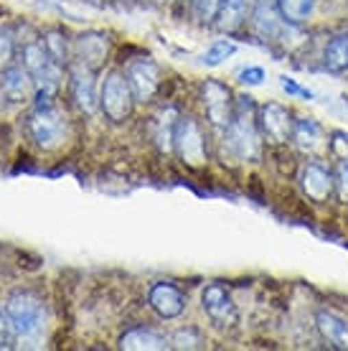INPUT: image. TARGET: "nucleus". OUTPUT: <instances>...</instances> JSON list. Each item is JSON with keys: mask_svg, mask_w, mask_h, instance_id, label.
Masks as SVG:
<instances>
[{"mask_svg": "<svg viewBox=\"0 0 348 351\" xmlns=\"http://www.w3.org/2000/svg\"><path fill=\"white\" fill-rule=\"evenodd\" d=\"M150 308L156 311L160 318H175L183 313V308H186V298H183V293L175 288L173 282H156L153 288H150Z\"/></svg>", "mask_w": 348, "mask_h": 351, "instance_id": "f8f14e48", "label": "nucleus"}, {"mask_svg": "<svg viewBox=\"0 0 348 351\" xmlns=\"http://www.w3.org/2000/svg\"><path fill=\"white\" fill-rule=\"evenodd\" d=\"M132 105H135V95L127 77L122 71H110L99 89V107L107 114V120L125 123L132 112Z\"/></svg>", "mask_w": 348, "mask_h": 351, "instance_id": "7ed1b4c3", "label": "nucleus"}, {"mask_svg": "<svg viewBox=\"0 0 348 351\" xmlns=\"http://www.w3.org/2000/svg\"><path fill=\"white\" fill-rule=\"evenodd\" d=\"M125 77L130 82L135 102H150L156 97L158 87H160V69H158V64L153 59H148V56L130 59L127 66H125Z\"/></svg>", "mask_w": 348, "mask_h": 351, "instance_id": "423d86ee", "label": "nucleus"}, {"mask_svg": "<svg viewBox=\"0 0 348 351\" xmlns=\"http://www.w3.org/2000/svg\"><path fill=\"white\" fill-rule=\"evenodd\" d=\"M315 324H318L321 336L331 343L333 349H348V324L343 318L333 316L328 311H321L315 316Z\"/></svg>", "mask_w": 348, "mask_h": 351, "instance_id": "dca6fc26", "label": "nucleus"}, {"mask_svg": "<svg viewBox=\"0 0 348 351\" xmlns=\"http://www.w3.org/2000/svg\"><path fill=\"white\" fill-rule=\"evenodd\" d=\"M288 26L290 23L282 21L277 5H275V0H257V3H254L252 28H254V34H257V38H262V41H275V38L282 36V31Z\"/></svg>", "mask_w": 348, "mask_h": 351, "instance_id": "1a4fd4ad", "label": "nucleus"}, {"mask_svg": "<svg viewBox=\"0 0 348 351\" xmlns=\"http://www.w3.org/2000/svg\"><path fill=\"white\" fill-rule=\"evenodd\" d=\"M290 138L295 141L297 148L315 150L323 141V130L315 120H310V117H300V120L293 123V132H290Z\"/></svg>", "mask_w": 348, "mask_h": 351, "instance_id": "aec40b11", "label": "nucleus"}, {"mask_svg": "<svg viewBox=\"0 0 348 351\" xmlns=\"http://www.w3.org/2000/svg\"><path fill=\"white\" fill-rule=\"evenodd\" d=\"M171 346H173V349H201V346H203V336H201L193 326H186V328H178L173 334Z\"/></svg>", "mask_w": 348, "mask_h": 351, "instance_id": "b1692460", "label": "nucleus"}, {"mask_svg": "<svg viewBox=\"0 0 348 351\" xmlns=\"http://www.w3.org/2000/svg\"><path fill=\"white\" fill-rule=\"evenodd\" d=\"M178 110L175 107H166L156 114V143L163 150H173V132L175 123H178Z\"/></svg>", "mask_w": 348, "mask_h": 351, "instance_id": "412c9836", "label": "nucleus"}, {"mask_svg": "<svg viewBox=\"0 0 348 351\" xmlns=\"http://www.w3.org/2000/svg\"><path fill=\"white\" fill-rule=\"evenodd\" d=\"M0 84H3L5 97L13 99V102H23L34 92V77L28 74L26 66H8V69L3 71Z\"/></svg>", "mask_w": 348, "mask_h": 351, "instance_id": "2eb2a0df", "label": "nucleus"}, {"mask_svg": "<svg viewBox=\"0 0 348 351\" xmlns=\"http://www.w3.org/2000/svg\"><path fill=\"white\" fill-rule=\"evenodd\" d=\"M44 46L53 62H59V64L66 62V38H64L61 31H49L44 38Z\"/></svg>", "mask_w": 348, "mask_h": 351, "instance_id": "393cba45", "label": "nucleus"}, {"mask_svg": "<svg viewBox=\"0 0 348 351\" xmlns=\"http://www.w3.org/2000/svg\"><path fill=\"white\" fill-rule=\"evenodd\" d=\"M336 184L338 189L348 196V156L346 158L338 160V166H336Z\"/></svg>", "mask_w": 348, "mask_h": 351, "instance_id": "c756f323", "label": "nucleus"}, {"mask_svg": "<svg viewBox=\"0 0 348 351\" xmlns=\"http://www.w3.org/2000/svg\"><path fill=\"white\" fill-rule=\"evenodd\" d=\"M260 128L264 132V138H270L275 143H285L293 132V120H290V112L277 102H267V105L260 107Z\"/></svg>", "mask_w": 348, "mask_h": 351, "instance_id": "9b49d317", "label": "nucleus"}, {"mask_svg": "<svg viewBox=\"0 0 348 351\" xmlns=\"http://www.w3.org/2000/svg\"><path fill=\"white\" fill-rule=\"evenodd\" d=\"M219 8H221V0H199V13L201 21H214L219 16Z\"/></svg>", "mask_w": 348, "mask_h": 351, "instance_id": "c85d7f7f", "label": "nucleus"}, {"mask_svg": "<svg viewBox=\"0 0 348 351\" xmlns=\"http://www.w3.org/2000/svg\"><path fill=\"white\" fill-rule=\"evenodd\" d=\"M300 184H303V191L308 193L313 202H325L333 193L336 181H333V176L323 166L308 163V166L303 168V173H300Z\"/></svg>", "mask_w": 348, "mask_h": 351, "instance_id": "4468645a", "label": "nucleus"}, {"mask_svg": "<svg viewBox=\"0 0 348 351\" xmlns=\"http://www.w3.org/2000/svg\"><path fill=\"white\" fill-rule=\"evenodd\" d=\"M171 343L160 334L150 331V328H130L120 339V349H127V351H163Z\"/></svg>", "mask_w": 348, "mask_h": 351, "instance_id": "f3484780", "label": "nucleus"}, {"mask_svg": "<svg viewBox=\"0 0 348 351\" xmlns=\"http://www.w3.org/2000/svg\"><path fill=\"white\" fill-rule=\"evenodd\" d=\"M279 87L285 89L288 95H293V97H305V99H313V92L310 89H305V87H300L295 80H290V77H279Z\"/></svg>", "mask_w": 348, "mask_h": 351, "instance_id": "cd10ccee", "label": "nucleus"}, {"mask_svg": "<svg viewBox=\"0 0 348 351\" xmlns=\"http://www.w3.org/2000/svg\"><path fill=\"white\" fill-rule=\"evenodd\" d=\"M257 0H221V8H219V26L224 31H234L244 23L247 13L254 8Z\"/></svg>", "mask_w": 348, "mask_h": 351, "instance_id": "6ab92c4d", "label": "nucleus"}, {"mask_svg": "<svg viewBox=\"0 0 348 351\" xmlns=\"http://www.w3.org/2000/svg\"><path fill=\"white\" fill-rule=\"evenodd\" d=\"M282 21H288L290 26H300L313 16L315 0H275Z\"/></svg>", "mask_w": 348, "mask_h": 351, "instance_id": "4be33fe9", "label": "nucleus"}, {"mask_svg": "<svg viewBox=\"0 0 348 351\" xmlns=\"http://www.w3.org/2000/svg\"><path fill=\"white\" fill-rule=\"evenodd\" d=\"M3 311H5L8 326L10 331H13V339H18V341H34V339L41 336L46 311L44 303L36 298L34 293L18 290V293L8 295Z\"/></svg>", "mask_w": 348, "mask_h": 351, "instance_id": "f257e3e1", "label": "nucleus"}, {"mask_svg": "<svg viewBox=\"0 0 348 351\" xmlns=\"http://www.w3.org/2000/svg\"><path fill=\"white\" fill-rule=\"evenodd\" d=\"M28 132H31V138L38 148H56L64 141V117L56 110V105L36 107L31 120H28Z\"/></svg>", "mask_w": 348, "mask_h": 351, "instance_id": "39448f33", "label": "nucleus"}, {"mask_svg": "<svg viewBox=\"0 0 348 351\" xmlns=\"http://www.w3.org/2000/svg\"><path fill=\"white\" fill-rule=\"evenodd\" d=\"M13 53H16V41L8 28L0 26V69H8L13 62Z\"/></svg>", "mask_w": 348, "mask_h": 351, "instance_id": "a878e982", "label": "nucleus"}, {"mask_svg": "<svg viewBox=\"0 0 348 351\" xmlns=\"http://www.w3.org/2000/svg\"><path fill=\"white\" fill-rule=\"evenodd\" d=\"M5 99H8V97H5V92H3V84H0V112H3V107H5Z\"/></svg>", "mask_w": 348, "mask_h": 351, "instance_id": "2f4dec72", "label": "nucleus"}, {"mask_svg": "<svg viewBox=\"0 0 348 351\" xmlns=\"http://www.w3.org/2000/svg\"><path fill=\"white\" fill-rule=\"evenodd\" d=\"M69 87H71V99L82 112L92 114L99 107V95H97V80L95 69H89L84 64H74L69 71Z\"/></svg>", "mask_w": 348, "mask_h": 351, "instance_id": "6e6552de", "label": "nucleus"}, {"mask_svg": "<svg viewBox=\"0 0 348 351\" xmlns=\"http://www.w3.org/2000/svg\"><path fill=\"white\" fill-rule=\"evenodd\" d=\"M107 36L97 34V31H89V34H82L74 41V53H77V62L89 66V69H99L107 59Z\"/></svg>", "mask_w": 348, "mask_h": 351, "instance_id": "ddd939ff", "label": "nucleus"}, {"mask_svg": "<svg viewBox=\"0 0 348 351\" xmlns=\"http://www.w3.org/2000/svg\"><path fill=\"white\" fill-rule=\"evenodd\" d=\"M224 150H229L236 160H254L260 156V135L254 128L252 114H244V105H239L232 123L224 132Z\"/></svg>", "mask_w": 348, "mask_h": 351, "instance_id": "f03ea898", "label": "nucleus"}, {"mask_svg": "<svg viewBox=\"0 0 348 351\" xmlns=\"http://www.w3.org/2000/svg\"><path fill=\"white\" fill-rule=\"evenodd\" d=\"M191 5H196V8H199V0H191Z\"/></svg>", "mask_w": 348, "mask_h": 351, "instance_id": "473e14b6", "label": "nucleus"}, {"mask_svg": "<svg viewBox=\"0 0 348 351\" xmlns=\"http://www.w3.org/2000/svg\"><path fill=\"white\" fill-rule=\"evenodd\" d=\"M234 51H236V44H232V41H227V38L214 41V44L206 49V53H203L201 64H206V66H219V64L224 62L227 56H232Z\"/></svg>", "mask_w": 348, "mask_h": 351, "instance_id": "5701e85b", "label": "nucleus"}, {"mask_svg": "<svg viewBox=\"0 0 348 351\" xmlns=\"http://www.w3.org/2000/svg\"><path fill=\"white\" fill-rule=\"evenodd\" d=\"M173 150L186 166L199 168L206 163V138L193 117H178L173 132Z\"/></svg>", "mask_w": 348, "mask_h": 351, "instance_id": "20e7f679", "label": "nucleus"}, {"mask_svg": "<svg viewBox=\"0 0 348 351\" xmlns=\"http://www.w3.org/2000/svg\"><path fill=\"white\" fill-rule=\"evenodd\" d=\"M323 66L333 74L348 71V34H336L323 51Z\"/></svg>", "mask_w": 348, "mask_h": 351, "instance_id": "a211bd4d", "label": "nucleus"}, {"mask_svg": "<svg viewBox=\"0 0 348 351\" xmlns=\"http://www.w3.org/2000/svg\"><path fill=\"white\" fill-rule=\"evenodd\" d=\"M201 306H203L206 316H209L214 324H232L236 318L234 300H232V295L227 293V288L219 285V282H211L209 288L203 290Z\"/></svg>", "mask_w": 348, "mask_h": 351, "instance_id": "9d476101", "label": "nucleus"}, {"mask_svg": "<svg viewBox=\"0 0 348 351\" xmlns=\"http://www.w3.org/2000/svg\"><path fill=\"white\" fill-rule=\"evenodd\" d=\"M264 80H267V74H264L262 66H247V69L239 71V82L247 84V87H260Z\"/></svg>", "mask_w": 348, "mask_h": 351, "instance_id": "bb28decb", "label": "nucleus"}, {"mask_svg": "<svg viewBox=\"0 0 348 351\" xmlns=\"http://www.w3.org/2000/svg\"><path fill=\"white\" fill-rule=\"evenodd\" d=\"M201 97H203V107L209 114L211 125L216 128H227L234 114V99H232V89L216 80H209L201 84Z\"/></svg>", "mask_w": 348, "mask_h": 351, "instance_id": "0eeeda50", "label": "nucleus"}, {"mask_svg": "<svg viewBox=\"0 0 348 351\" xmlns=\"http://www.w3.org/2000/svg\"><path fill=\"white\" fill-rule=\"evenodd\" d=\"M10 336H13V331H10V326H8L5 311H0V349H3V346H8Z\"/></svg>", "mask_w": 348, "mask_h": 351, "instance_id": "7c9ffc66", "label": "nucleus"}]
</instances>
